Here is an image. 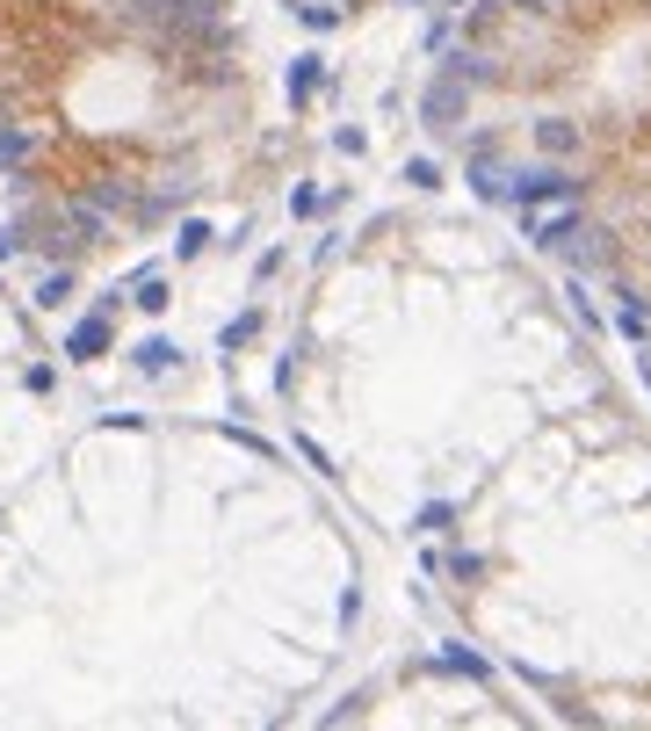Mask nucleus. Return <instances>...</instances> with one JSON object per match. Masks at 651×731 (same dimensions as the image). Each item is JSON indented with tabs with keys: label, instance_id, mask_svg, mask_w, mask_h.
Segmentation results:
<instances>
[{
	"label": "nucleus",
	"instance_id": "8",
	"mask_svg": "<svg viewBox=\"0 0 651 731\" xmlns=\"http://www.w3.org/2000/svg\"><path fill=\"white\" fill-rule=\"evenodd\" d=\"M427 666H434V674H456V681H485V674H492V666H485V659H471V652H463V645H449V652H434Z\"/></svg>",
	"mask_w": 651,
	"mask_h": 731
},
{
	"label": "nucleus",
	"instance_id": "11",
	"mask_svg": "<svg viewBox=\"0 0 651 731\" xmlns=\"http://www.w3.org/2000/svg\"><path fill=\"white\" fill-rule=\"evenodd\" d=\"M22 160H29V131L0 116V167H22Z\"/></svg>",
	"mask_w": 651,
	"mask_h": 731
},
{
	"label": "nucleus",
	"instance_id": "6",
	"mask_svg": "<svg viewBox=\"0 0 651 731\" xmlns=\"http://www.w3.org/2000/svg\"><path fill=\"white\" fill-rule=\"evenodd\" d=\"M319 80H326V58H319V51L290 58V80H283V87H290V109H304V102H312V95H319Z\"/></svg>",
	"mask_w": 651,
	"mask_h": 731
},
{
	"label": "nucleus",
	"instance_id": "19",
	"mask_svg": "<svg viewBox=\"0 0 651 731\" xmlns=\"http://www.w3.org/2000/svg\"><path fill=\"white\" fill-rule=\"evenodd\" d=\"M449 8H463V0H449Z\"/></svg>",
	"mask_w": 651,
	"mask_h": 731
},
{
	"label": "nucleus",
	"instance_id": "15",
	"mask_svg": "<svg viewBox=\"0 0 651 731\" xmlns=\"http://www.w3.org/2000/svg\"><path fill=\"white\" fill-rule=\"evenodd\" d=\"M254 326H261V312H239V319L225 326V348H246V341H254Z\"/></svg>",
	"mask_w": 651,
	"mask_h": 731
},
{
	"label": "nucleus",
	"instance_id": "4",
	"mask_svg": "<svg viewBox=\"0 0 651 731\" xmlns=\"http://www.w3.org/2000/svg\"><path fill=\"white\" fill-rule=\"evenodd\" d=\"M507 181H514V174L492 167V152L478 145V152H471V196H478V203H507Z\"/></svg>",
	"mask_w": 651,
	"mask_h": 731
},
{
	"label": "nucleus",
	"instance_id": "20",
	"mask_svg": "<svg viewBox=\"0 0 651 731\" xmlns=\"http://www.w3.org/2000/svg\"><path fill=\"white\" fill-rule=\"evenodd\" d=\"M543 8H557V0H543Z\"/></svg>",
	"mask_w": 651,
	"mask_h": 731
},
{
	"label": "nucleus",
	"instance_id": "2",
	"mask_svg": "<svg viewBox=\"0 0 651 731\" xmlns=\"http://www.w3.org/2000/svg\"><path fill=\"white\" fill-rule=\"evenodd\" d=\"M521 225H529V239H536V247H550V254H565L572 247V239H579V196L572 203H543V210H521Z\"/></svg>",
	"mask_w": 651,
	"mask_h": 731
},
{
	"label": "nucleus",
	"instance_id": "5",
	"mask_svg": "<svg viewBox=\"0 0 651 731\" xmlns=\"http://www.w3.org/2000/svg\"><path fill=\"white\" fill-rule=\"evenodd\" d=\"M66 355H73V362H95V355H109V312L80 319V326L66 333Z\"/></svg>",
	"mask_w": 651,
	"mask_h": 731
},
{
	"label": "nucleus",
	"instance_id": "1",
	"mask_svg": "<svg viewBox=\"0 0 651 731\" xmlns=\"http://www.w3.org/2000/svg\"><path fill=\"white\" fill-rule=\"evenodd\" d=\"M579 196V181L565 167H536V174H514L507 181V203L514 210H543V203H572Z\"/></svg>",
	"mask_w": 651,
	"mask_h": 731
},
{
	"label": "nucleus",
	"instance_id": "12",
	"mask_svg": "<svg viewBox=\"0 0 651 731\" xmlns=\"http://www.w3.org/2000/svg\"><path fill=\"white\" fill-rule=\"evenodd\" d=\"M203 247H210V225H203V218H189V225L174 232V254H181V261H196Z\"/></svg>",
	"mask_w": 651,
	"mask_h": 731
},
{
	"label": "nucleus",
	"instance_id": "10",
	"mask_svg": "<svg viewBox=\"0 0 651 731\" xmlns=\"http://www.w3.org/2000/svg\"><path fill=\"white\" fill-rule=\"evenodd\" d=\"M174 362H181V348H174V341H160V333H152V341L138 348V370H145V377H160V370H174Z\"/></svg>",
	"mask_w": 651,
	"mask_h": 731
},
{
	"label": "nucleus",
	"instance_id": "13",
	"mask_svg": "<svg viewBox=\"0 0 651 731\" xmlns=\"http://www.w3.org/2000/svg\"><path fill=\"white\" fill-rule=\"evenodd\" d=\"M66 297H73V276H66V268H51V276L37 283V304H44V312H58Z\"/></svg>",
	"mask_w": 651,
	"mask_h": 731
},
{
	"label": "nucleus",
	"instance_id": "18",
	"mask_svg": "<svg viewBox=\"0 0 651 731\" xmlns=\"http://www.w3.org/2000/svg\"><path fill=\"white\" fill-rule=\"evenodd\" d=\"M8 254H15V239H8V232H0V261H8Z\"/></svg>",
	"mask_w": 651,
	"mask_h": 731
},
{
	"label": "nucleus",
	"instance_id": "14",
	"mask_svg": "<svg viewBox=\"0 0 651 731\" xmlns=\"http://www.w3.org/2000/svg\"><path fill=\"white\" fill-rule=\"evenodd\" d=\"M420 529H427V536H449V529H456V507H449V500L420 507Z\"/></svg>",
	"mask_w": 651,
	"mask_h": 731
},
{
	"label": "nucleus",
	"instance_id": "17",
	"mask_svg": "<svg viewBox=\"0 0 651 731\" xmlns=\"http://www.w3.org/2000/svg\"><path fill=\"white\" fill-rule=\"evenodd\" d=\"M297 15H304V29H333L340 22V8H297Z\"/></svg>",
	"mask_w": 651,
	"mask_h": 731
},
{
	"label": "nucleus",
	"instance_id": "3",
	"mask_svg": "<svg viewBox=\"0 0 651 731\" xmlns=\"http://www.w3.org/2000/svg\"><path fill=\"white\" fill-rule=\"evenodd\" d=\"M463 87H471V80L442 73V80L420 95V124H427V131H456V124H463Z\"/></svg>",
	"mask_w": 651,
	"mask_h": 731
},
{
	"label": "nucleus",
	"instance_id": "7",
	"mask_svg": "<svg viewBox=\"0 0 651 731\" xmlns=\"http://www.w3.org/2000/svg\"><path fill=\"white\" fill-rule=\"evenodd\" d=\"M536 145L550 152V160H572V152H579V124H565V116H543V124H536Z\"/></svg>",
	"mask_w": 651,
	"mask_h": 731
},
{
	"label": "nucleus",
	"instance_id": "16",
	"mask_svg": "<svg viewBox=\"0 0 651 731\" xmlns=\"http://www.w3.org/2000/svg\"><path fill=\"white\" fill-rule=\"evenodd\" d=\"M406 181H413V189H442V167H434V160H406Z\"/></svg>",
	"mask_w": 651,
	"mask_h": 731
},
{
	"label": "nucleus",
	"instance_id": "9",
	"mask_svg": "<svg viewBox=\"0 0 651 731\" xmlns=\"http://www.w3.org/2000/svg\"><path fill=\"white\" fill-rule=\"evenodd\" d=\"M131 304H138V312H167V304H174V297H167V276H160V268H145V276L131 283Z\"/></svg>",
	"mask_w": 651,
	"mask_h": 731
}]
</instances>
